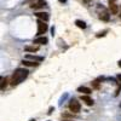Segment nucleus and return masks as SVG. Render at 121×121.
Instances as JSON below:
<instances>
[{
  "instance_id": "f257e3e1",
  "label": "nucleus",
  "mask_w": 121,
  "mask_h": 121,
  "mask_svg": "<svg viewBox=\"0 0 121 121\" xmlns=\"http://www.w3.org/2000/svg\"><path fill=\"white\" fill-rule=\"evenodd\" d=\"M28 70L27 69H23V68H18L16 69V72L12 74V78H11V85L12 86H16L18 84H21L23 80L28 76Z\"/></svg>"
},
{
  "instance_id": "f03ea898",
  "label": "nucleus",
  "mask_w": 121,
  "mask_h": 121,
  "mask_svg": "<svg viewBox=\"0 0 121 121\" xmlns=\"http://www.w3.org/2000/svg\"><path fill=\"white\" fill-rule=\"evenodd\" d=\"M97 11H98V13H99V18L102 19V21L108 22L109 19H110V15H109V12H108V10H107L104 6H102L100 4H98V6H97Z\"/></svg>"
},
{
  "instance_id": "7ed1b4c3",
  "label": "nucleus",
  "mask_w": 121,
  "mask_h": 121,
  "mask_svg": "<svg viewBox=\"0 0 121 121\" xmlns=\"http://www.w3.org/2000/svg\"><path fill=\"white\" fill-rule=\"evenodd\" d=\"M80 109H81V105H80V102H79L78 99L73 98V99L69 102V110H70L72 113L76 114V113H79V112H80Z\"/></svg>"
},
{
  "instance_id": "20e7f679",
  "label": "nucleus",
  "mask_w": 121,
  "mask_h": 121,
  "mask_svg": "<svg viewBox=\"0 0 121 121\" xmlns=\"http://www.w3.org/2000/svg\"><path fill=\"white\" fill-rule=\"evenodd\" d=\"M47 30V24L45 21H41V19H39L38 21V35H43L46 33Z\"/></svg>"
},
{
  "instance_id": "39448f33",
  "label": "nucleus",
  "mask_w": 121,
  "mask_h": 121,
  "mask_svg": "<svg viewBox=\"0 0 121 121\" xmlns=\"http://www.w3.org/2000/svg\"><path fill=\"white\" fill-rule=\"evenodd\" d=\"M109 11L112 12V15H117L120 11V7L115 3V0H109Z\"/></svg>"
},
{
  "instance_id": "423d86ee",
  "label": "nucleus",
  "mask_w": 121,
  "mask_h": 121,
  "mask_svg": "<svg viewBox=\"0 0 121 121\" xmlns=\"http://www.w3.org/2000/svg\"><path fill=\"white\" fill-rule=\"evenodd\" d=\"M44 6H46V1H45V0H38L36 3H34V4L30 5V7L34 9V10L41 9V7H44Z\"/></svg>"
},
{
  "instance_id": "0eeeda50",
  "label": "nucleus",
  "mask_w": 121,
  "mask_h": 121,
  "mask_svg": "<svg viewBox=\"0 0 121 121\" xmlns=\"http://www.w3.org/2000/svg\"><path fill=\"white\" fill-rule=\"evenodd\" d=\"M35 16H36L39 19H41V21H45V22H47V21H48V18H50V16H48L47 12H36Z\"/></svg>"
},
{
  "instance_id": "6e6552de",
  "label": "nucleus",
  "mask_w": 121,
  "mask_h": 121,
  "mask_svg": "<svg viewBox=\"0 0 121 121\" xmlns=\"http://www.w3.org/2000/svg\"><path fill=\"white\" fill-rule=\"evenodd\" d=\"M22 64L26 65V67H36L39 63H36L35 60H32V59H30V60L29 59H23L22 60Z\"/></svg>"
},
{
  "instance_id": "1a4fd4ad",
  "label": "nucleus",
  "mask_w": 121,
  "mask_h": 121,
  "mask_svg": "<svg viewBox=\"0 0 121 121\" xmlns=\"http://www.w3.org/2000/svg\"><path fill=\"white\" fill-rule=\"evenodd\" d=\"M81 100H82V102H85V104H86V105H88V107L93 104L92 98H90L88 96H81Z\"/></svg>"
},
{
  "instance_id": "9d476101",
  "label": "nucleus",
  "mask_w": 121,
  "mask_h": 121,
  "mask_svg": "<svg viewBox=\"0 0 121 121\" xmlns=\"http://www.w3.org/2000/svg\"><path fill=\"white\" fill-rule=\"evenodd\" d=\"M78 92H81V93L90 95L91 92H92V90H91V88H88V87H86V86H80V87L78 88Z\"/></svg>"
},
{
  "instance_id": "9b49d317",
  "label": "nucleus",
  "mask_w": 121,
  "mask_h": 121,
  "mask_svg": "<svg viewBox=\"0 0 121 121\" xmlns=\"http://www.w3.org/2000/svg\"><path fill=\"white\" fill-rule=\"evenodd\" d=\"M27 59H32V60H35V62H41V60H44V57H38L34 55H27Z\"/></svg>"
},
{
  "instance_id": "f8f14e48",
  "label": "nucleus",
  "mask_w": 121,
  "mask_h": 121,
  "mask_svg": "<svg viewBox=\"0 0 121 121\" xmlns=\"http://www.w3.org/2000/svg\"><path fill=\"white\" fill-rule=\"evenodd\" d=\"M34 44H47V38H45V36H41V38H38V39H35L34 40Z\"/></svg>"
},
{
  "instance_id": "ddd939ff",
  "label": "nucleus",
  "mask_w": 121,
  "mask_h": 121,
  "mask_svg": "<svg viewBox=\"0 0 121 121\" xmlns=\"http://www.w3.org/2000/svg\"><path fill=\"white\" fill-rule=\"evenodd\" d=\"M24 50L27 52H36L39 51V46H26Z\"/></svg>"
},
{
  "instance_id": "4468645a",
  "label": "nucleus",
  "mask_w": 121,
  "mask_h": 121,
  "mask_svg": "<svg viewBox=\"0 0 121 121\" xmlns=\"http://www.w3.org/2000/svg\"><path fill=\"white\" fill-rule=\"evenodd\" d=\"M75 24H76L79 28H81V29H85V28H86V23H85L84 21H80V19L75 21Z\"/></svg>"
},
{
  "instance_id": "2eb2a0df",
  "label": "nucleus",
  "mask_w": 121,
  "mask_h": 121,
  "mask_svg": "<svg viewBox=\"0 0 121 121\" xmlns=\"http://www.w3.org/2000/svg\"><path fill=\"white\" fill-rule=\"evenodd\" d=\"M6 86H7V79L6 78H1V86H0L1 91H5Z\"/></svg>"
},
{
  "instance_id": "dca6fc26",
  "label": "nucleus",
  "mask_w": 121,
  "mask_h": 121,
  "mask_svg": "<svg viewBox=\"0 0 121 121\" xmlns=\"http://www.w3.org/2000/svg\"><path fill=\"white\" fill-rule=\"evenodd\" d=\"M58 1H59V3H62V4H64V3L67 1V0H58Z\"/></svg>"
},
{
  "instance_id": "f3484780",
  "label": "nucleus",
  "mask_w": 121,
  "mask_h": 121,
  "mask_svg": "<svg viewBox=\"0 0 121 121\" xmlns=\"http://www.w3.org/2000/svg\"><path fill=\"white\" fill-rule=\"evenodd\" d=\"M117 80H120V81H121V75H117Z\"/></svg>"
},
{
  "instance_id": "a211bd4d",
  "label": "nucleus",
  "mask_w": 121,
  "mask_h": 121,
  "mask_svg": "<svg viewBox=\"0 0 121 121\" xmlns=\"http://www.w3.org/2000/svg\"><path fill=\"white\" fill-rule=\"evenodd\" d=\"M119 67L121 68V60H120V62H119Z\"/></svg>"
},
{
  "instance_id": "6ab92c4d",
  "label": "nucleus",
  "mask_w": 121,
  "mask_h": 121,
  "mask_svg": "<svg viewBox=\"0 0 121 121\" xmlns=\"http://www.w3.org/2000/svg\"><path fill=\"white\" fill-rule=\"evenodd\" d=\"M120 18H121V7H120Z\"/></svg>"
},
{
  "instance_id": "aec40b11",
  "label": "nucleus",
  "mask_w": 121,
  "mask_h": 121,
  "mask_svg": "<svg viewBox=\"0 0 121 121\" xmlns=\"http://www.w3.org/2000/svg\"><path fill=\"white\" fill-rule=\"evenodd\" d=\"M63 121H73V120H63Z\"/></svg>"
},
{
  "instance_id": "412c9836",
  "label": "nucleus",
  "mask_w": 121,
  "mask_h": 121,
  "mask_svg": "<svg viewBox=\"0 0 121 121\" xmlns=\"http://www.w3.org/2000/svg\"><path fill=\"white\" fill-rule=\"evenodd\" d=\"M120 107H121V104H120Z\"/></svg>"
}]
</instances>
